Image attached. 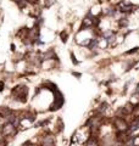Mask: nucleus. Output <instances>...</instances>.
<instances>
[{"mask_svg":"<svg viewBox=\"0 0 139 146\" xmlns=\"http://www.w3.org/2000/svg\"><path fill=\"white\" fill-rule=\"evenodd\" d=\"M11 94L16 101L26 102L27 96H28V88H27V85H17L12 89Z\"/></svg>","mask_w":139,"mask_h":146,"instance_id":"obj_1","label":"nucleus"},{"mask_svg":"<svg viewBox=\"0 0 139 146\" xmlns=\"http://www.w3.org/2000/svg\"><path fill=\"white\" fill-rule=\"evenodd\" d=\"M114 127L117 133H126V131H128L129 123L126 121V118L116 117L114 119Z\"/></svg>","mask_w":139,"mask_h":146,"instance_id":"obj_2","label":"nucleus"},{"mask_svg":"<svg viewBox=\"0 0 139 146\" xmlns=\"http://www.w3.org/2000/svg\"><path fill=\"white\" fill-rule=\"evenodd\" d=\"M17 131H18V128L9 122H5V124L0 129V133H1V135L5 136V138H7V136H15L17 134Z\"/></svg>","mask_w":139,"mask_h":146,"instance_id":"obj_3","label":"nucleus"},{"mask_svg":"<svg viewBox=\"0 0 139 146\" xmlns=\"http://www.w3.org/2000/svg\"><path fill=\"white\" fill-rule=\"evenodd\" d=\"M40 145L44 146H54L55 145V138L53 134L45 133L40 136Z\"/></svg>","mask_w":139,"mask_h":146,"instance_id":"obj_4","label":"nucleus"},{"mask_svg":"<svg viewBox=\"0 0 139 146\" xmlns=\"http://www.w3.org/2000/svg\"><path fill=\"white\" fill-rule=\"evenodd\" d=\"M139 130V118H134L132 123H129V128H128V133L133 134L134 131Z\"/></svg>","mask_w":139,"mask_h":146,"instance_id":"obj_5","label":"nucleus"},{"mask_svg":"<svg viewBox=\"0 0 139 146\" xmlns=\"http://www.w3.org/2000/svg\"><path fill=\"white\" fill-rule=\"evenodd\" d=\"M84 146H100V141L98 139V136H89L87 139Z\"/></svg>","mask_w":139,"mask_h":146,"instance_id":"obj_6","label":"nucleus"},{"mask_svg":"<svg viewBox=\"0 0 139 146\" xmlns=\"http://www.w3.org/2000/svg\"><path fill=\"white\" fill-rule=\"evenodd\" d=\"M132 116H133V119H134V118H139V102L134 105V108H133V113H132Z\"/></svg>","mask_w":139,"mask_h":146,"instance_id":"obj_7","label":"nucleus"},{"mask_svg":"<svg viewBox=\"0 0 139 146\" xmlns=\"http://www.w3.org/2000/svg\"><path fill=\"white\" fill-rule=\"evenodd\" d=\"M67 38H68L67 32H66V31H62L61 33H60V39H61L63 43H66V42H67Z\"/></svg>","mask_w":139,"mask_h":146,"instance_id":"obj_8","label":"nucleus"},{"mask_svg":"<svg viewBox=\"0 0 139 146\" xmlns=\"http://www.w3.org/2000/svg\"><path fill=\"white\" fill-rule=\"evenodd\" d=\"M50 122V118H46V119H43V121H40V122H38L37 123V127H46L48 125V123Z\"/></svg>","mask_w":139,"mask_h":146,"instance_id":"obj_9","label":"nucleus"},{"mask_svg":"<svg viewBox=\"0 0 139 146\" xmlns=\"http://www.w3.org/2000/svg\"><path fill=\"white\" fill-rule=\"evenodd\" d=\"M128 25V20L127 18H121V20L118 21V26L120 27H126Z\"/></svg>","mask_w":139,"mask_h":146,"instance_id":"obj_10","label":"nucleus"},{"mask_svg":"<svg viewBox=\"0 0 139 146\" xmlns=\"http://www.w3.org/2000/svg\"><path fill=\"white\" fill-rule=\"evenodd\" d=\"M106 107H108V102H103V104H101L100 107H99V110H98L99 113H103L105 110H106Z\"/></svg>","mask_w":139,"mask_h":146,"instance_id":"obj_11","label":"nucleus"},{"mask_svg":"<svg viewBox=\"0 0 139 146\" xmlns=\"http://www.w3.org/2000/svg\"><path fill=\"white\" fill-rule=\"evenodd\" d=\"M137 51H139V46H136V48H133L132 50H128V51H126V55H133V54H136Z\"/></svg>","mask_w":139,"mask_h":146,"instance_id":"obj_12","label":"nucleus"},{"mask_svg":"<svg viewBox=\"0 0 139 146\" xmlns=\"http://www.w3.org/2000/svg\"><path fill=\"white\" fill-rule=\"evenodd\" d=\"M71 60L73 62V65H78V61L76 60V56H75V54L73 52H71Z\"/></svg>","mask_w":139,"mask_h":146,"instance_id":"obj_13","label":"nucleus"},{"mask_svg":"<svg viewBox=\"0 0 139 146\" xmlns=\"http://www.w3.org/2000/svg\"><path fill=\"white\" fill-rule=\"evenodd\" d=\"M4 85H5V84H4V82H0V91L4 90Z\"/></svg>","mask_w":139,"mask_h":146,"instance_id":"obj_14","label":"nucleus"},{"mask_svg":"<svg viewBox=\"0 0 139 146\" xmlns=\"http://www.w3.org/2000/svg\"><path fill=\"white\" fill-rule=\"evenodd\" d=\"M73 76H76V77H81V73H77V72H73Z\"/></svg>","mask_w":139,"mask_h":146,"instance_id":"obj_15","label":"nucleus"},{"mask_svg":"<svg viewBox=\"0 0 139 146\" xmlns=\"http://www.w3.org/2000/svg\"><path fill=\"white\" fill-rule=\"evenodd\" d=\"M11 50H12V51H15V45H13V44L11 45Z\"/></svg>","mask_w":139,"mask_h":146,"instance_id":"obj_16","label":"nucleus"},{"mask_svg":"<svg viewBox=\"0 0 139 146\" xmlns=\"http://www.w3.org/2000/svg\"><path fill=\"white\" fill-rule=\"evenodd\" d=\"M31 146H39V145H38V144H32Z\"/></svg>","mask_w":139,"mask_h":146,"instance_id":"obj_17","label":"nucleus"},{"mask_svg":"<svg viewBox=\"0 0 139 146\" xmlns=\"http://www.w3.org/2000/svg\"><path fill=\"white\" fill-rule=\"evenodd\" d=\"M138 34H139V32H138Z\"/></svg>","mask_w":139,"mask_h":146,"instance_id":"obj_18","label":"nucleus"}]
</instances>
